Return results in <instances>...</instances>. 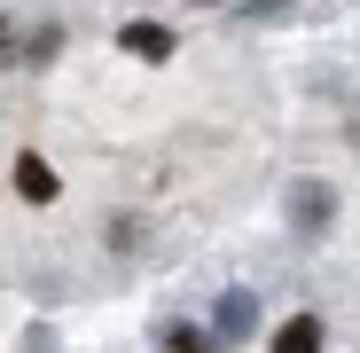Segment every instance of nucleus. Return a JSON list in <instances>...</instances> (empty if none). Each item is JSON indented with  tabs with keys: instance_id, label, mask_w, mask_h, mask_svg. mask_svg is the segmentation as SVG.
Wrapping results in <instances>:
<instances>
[{
	"instance_id": "obj_5",
	"label": "nucleus",
	"mask_w": 360,
	"mask_h": 353,
	"mask_svg": "<svg viewBox=\"0 0 360 353\" xmlns=\"http://www.w3.org/2000/svg\"><path fill=\"white\" fill-rule=\"evenodd\" d=\"M266 353H329V322H321L314 306H306V314H290V322L274 330V345H266Z\"/></svg>"
},
{
	"instance_id": "obj_2",
	"label": "nucleus",
	"mask_w": 360,
	"mask_h": 353,
	"mask_svg": "<svg viewBox=\"0 0 360 353\" xmlns=\"http://www.w3.org/2000/svg\"><path fill=\"white\" fill-rule=\"evenodd\" d=\"M110 39L126 47L134 63H172V55H180V32H172V24H157V16H126Z\"/></svg>"
},
{
	"instance_id": "obj_4",
	"label": "nucleus",
	"mask_w": 360,
	"mask_h": 353,
	"mask_svg": "<svg viewBox=\"0 0 360 353\" xmlns=\"http://www.w3.org/2000/svg\"><path fill=\"white\" fill-rule=\"evenodd\" d=\"M329 212H337V189H329V181H297V189H290V220H297V235H321Z\"/></svg>"
},
{
	"instance_id": "obj_11",
	"label": "nucleus",
	"mask_w": 360,
	"mask_h": 353,
	"mask_svg": "<svg viewBox=\"0 0 360 353\" xmlns=\"http://www.w3.org/2000/svg\"><path fill=\"white\" fill-rule=\"evenodd\" d=\"M352 142H360V110H352Z\"/></svg>"
},
{
	"instance_id": "obj_9",
	"label": "nucleus",
	"mask_w": 360,
	"mask_h": 353,
	"mask_svg": "<svg viewBox=\"0 0 360 353\" xmlns=\"http://www.w3.org/2000/svg\"><path fill=\"white\" fill-rule=\"evenodd\" d=\"M282 16H297V0H243L235 24H282Z\"/></svg>"
},
{
	"instance_id": "obj_1",
	"label": "nucleus",
	"mask_w": 360,
	"mask_h": 353,
	"mask_svg": "<svg viewBox=\"0 0 360 353\" xmlns=\"http://www.w3.org/2000/svg\"><path fill=\"white\" fill-rule=\"evenodd\" d=\"M8 197L32 204V212H55V204H63V173H55L39 149H16L8 157Z\"/></svg>"
},
{
	"instance_id": "obj_10",
	"label": "nucleus",
	"mask_w": 360,
	"mask_h": 353,
	"mask_svg": "<svg viewBox=\"0 0 360 353\" xmlns=\"http://www.w3.org/2000/svg\"><path fill=\"white\" fill-rule=\"evenodd\" d=\"M196 8H227V0H196Z\"/></svg>"
},
{
	"instance_id": "obj_8",
	"label": "nucleus",
	"mask_w": 360,
	"mask_h": 353,
	"mask_svg": "<svg viewBox=\"0 0 360 353\" xmlns=\"http://www.w3.org/2000/svg\"><path fill=\"white\" fill-rule=\"evenodd\" d=\"M157 353H219V345H212V330H196V322H165V330H157Z\"/></svg>"
},
{
	"instance_id": "obj_3",
	"label": "nucleus",
	"mask_w": 360,
	"mask_h": 353,
	"mask_svg": "<svg viewBox=\"0 0 360 353\" xmlns=\"http://www.w3.org/2000/svg\"><path fill=\"white\" fill-rule=\"evenodd\" d=\"M251 330H259V290L227 283V290H219V306H212V345H243Z\"/></svg>"
},
{
	"instance_id": "obj_6",
	"label": "nucleus",
	"mask_w": 360,
	"mask_h": 353,
	"mask_svg": "<svg viewBox=\"0 0 360 353\" xmlns=\"http://www.w3.org/2000/svg\"><path fill=\"white\" fill-rule=\"evenodd\" d=\"M102 252H110V259H141V252H149V220H141V212H110V220H102Z\"/></svg>"
},
{
	"instance_id": "obj_7",
	"label": "nucleus",
	"mask_w": 360,
	"mask_h": 353,
	"mask_svg": "<svg viewBox=\"0 0 360 353\" xmlns=\"http://www.w3.org/2000/svg\"><path fill=\"white\" fill-rule=\"evenodd\" d=\"M63 47H71V32H63V24L24 32V63H16V71H47V63H63Z\"/></svg>"
}]
</instances>
